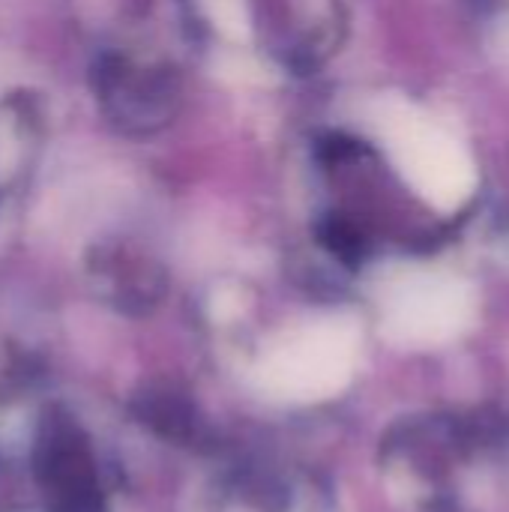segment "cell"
<instances>
[{
  "instance_id": "1",
  "label": "cell",
  "mask_w": 509,
  "mask_h": 512,
  "mask_svg": "<svg viewBox=\"0 0 509 512\" xmlns=\"http://www.w3.org/2000/svg\"><path fill=\"white\" fill-rule=\"evenodd\" d=\"M375 129L408 186L432 207L450 213L474 195V165L465 147L408 102H381Z\"/></svg>"
},
{
  "instance_id": "3",
  "label": "cell",
  "mask_w": 509,
  "mask_h": 512,
  "mask_svg": "<svg viewBox=\"0 0 509 512\" xmlns=\"http://www.w3.org/2000/svg\"><path fill=\"white\" fill-rule=\"evenodd\" d=\"M468 318V294L459 282L435 273H414L393 285L387 297V324L396 336L414 342L447 339Z\"/></svg>"
},
{
  "instance_id": "4",
  "label": "cell",
  "mask_w": 509,
  "mask_h": 512,
  "mask_svg": "<svg viewBox=\"0 0 509 512\" xmlns=\"http://www.w3.org/2000/svg\"><path fill=\"white\" fill-rule=\"evenodd\" d=\"M204 12L210 15V21L216 24V30H222L228 39H249V6L246 0H201Z\"/></svg>"
},
{
  "instance_id": "2",
  "label": "cell",
  "mask_w": 509,
  "mask_h": 512,
  "mask_svg": "<svg viewBox=\"0 0 509 512\" xmlns=\"http://www.w3.org/2000/svg\"><path fill=\"white\" fill-rule=\"evenodd\" d=\"M354 357V330L333 318L309 324L276 345L264 360V381L282 396H324L336 390Z\"/></svg>"
}]
</instances>
